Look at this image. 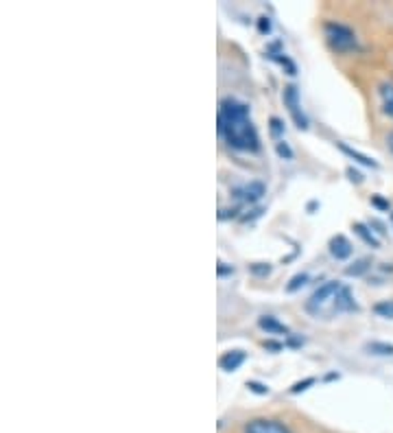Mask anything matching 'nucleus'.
Instances as JSON below:
<instances>
[{
  "label": "nucleus",
  "mask_w": 393,
  "mask_h": 433,
  "mask_svg": "<svg viewBox=\"0 0 393 433\" xmlns=\"http://www.w3.org/2000/svg\"><path fill=\"white\" fill-rule=\"evenodd\" d=\"M217 129L223 136V140L228 142V147H232L234 152L253 154L260 149L258 129H256L253 121L249 118V106L234 97L221 101Z\"/></svg>",
  "instance_id": "obj_1"
},
{
  "label": "nucleus",
  "mask_w": 393,
  "mask_h": 433,
  "mask_svg": "<svg viewBox=\"0 0 393 433\" xmlns=\"http://www.w3.org/2000/svg\"><path fill=\"white\" fill-rule=\"evenodd\" d=\"M324 33L330 44L332 51L337 53H350L358 49V38L354 33V28H350L343 22H326L324 24Z\"/></svg>",
  "instance_id": "obj_2"
},
{
  "label": "nucleus",
  "mask_w": 393,
  "mask_h": 433,
  "mask_svg": "<svg viewBox=\"0 0 393 433\" xmlns=\"http://www.w3.org/2000/svg\"><path fill=\"white\" fill-rule=\"evenodd\" d=\"M343 285L337 280H328L324 282V285L319 289H315V293L308 297V302H306V311L312 313V316H319V313H324L326 307H330V313H332V307H335V297L339 293Z\"/></svg>",
  "instance_id": "obj_3"
},
{
  "label": "nucleus",
  "mask_w": 393,
  "mask_h": 433,
  "mask_svg": "<svg viewBox=\"0 0 393 433\" xmlns=\"http://www.w3.org/2000/svg\"><path fill=\"white\" fill-rule=\"evenodd\" d=\"M282 99H284V106L289 108V112H291V116H293L295 125H297L301 131H306V129H308V116L304 114V110H301V103H299V90H297V85H295V83L284 85Z\"/></svg>",
  "instance_id": "obj_4"
},
{
  "label": "nucleus",
  "mask_w": 393,
  "mask_h": 433,
  "mask_svg": "<svg viewBox=\"0 0 393 433\" xmlns=\"http://www.w3.org/2000/svg\"><path fill=\"white\" fill-rule=\"evenodd\" d=\"M265 195H267V186L262 182H258V180L232 188V197H236L238 202H243V204H249V206L258 204Z\"/></svg>",
  "instance_id": "obj_5"
},
{
  "label": "nucleus",
  "mask_w": 393,
  "mask_h": 433,
  "mask_svg": "<svg viewBox=\"0 0 393 433\" xmlns=\"http://www.w3.org/2000/svg\"><path fill=\"white\" fill-rule=\"evenodd\" d=\"M243 433H291V429L280 420H271V418H253L245 425Z\"/></svg>",
  "instance_id": "obj_6"
},
{
  "label": "nucleus",
  "mask_w": 393,
  "mask_h": 433,
  "mask_svg": "<svg viewBox=\"0 0 393 433\" xmlns=\"http://www.w3.org/2000/svg\"><path fill=\"white\" fill-rule=\"evenodd\" d=\"M328 247H330L332 259H337V261H347V259L352 256V252H354V245L347 241V236H343V234L332 236Z\"/></svg>",
  "instance_id": "obj_7"
},
{
  "label": "nucleus",
  "mask_w": 393,
  "mask_h": 433,
  "mask_svg": "<svg viewBox=\"0 0 393 433\" xmlns=\"http://www.w3.org/2000/svg\"><path fill=\"white\" fill-rule=\"evenodd\" d=\"M352 311H358V304L354 300V293L350 287H341L337 297H335V307H332V313H352Z\"/></svg>",
  "instance_id": "obj_8"
},
{
  "label": "nucleus",
  "mask_w": 393,
  "mask_h": 433,
  "mask_svg": "<svg viewBox=\"0 0 393 433\" xmlns=\"http://www.w3.org/2000/svg\"><path fill=\"white\" fill-rule=\"evenodd\" d=\"M258 328L260 331H265L267 335H289L291 331H289V326L286 324H282L278 318H274V316H260L258 318Z\"/></svg>",
  "instance_id": "obj_9"
},
{
  "label": "nucleus",
  "mask_w": 393,
  "mask_h": 433,
  "mask_svg": "<svg viewBox=\"0 0 393 433\" xmlns=\"http://www.w3.org/2000/svg\"><path fill=\"white\" fill-rule=\"evenodd\" d=\"M245 359H247V352L245 350H228L219 359V366L225 372H234V370H238L240 366L245 363Z\"/></svg>",
  "instance_id": "obj_10"
},
{
  "label": "nucleus",
  "mask_w": 393,
  "mask_h": 433,
  "mask_svg": "<svg viewBox=\"0 0 393 433\" xmlns=\"http://www.w3.org/2000/svg\"><path fill=\"white\" fill-rule=\"evenodd\" d=\"M337 147L341 149V152H343L347 158H352L354 162L362 164V167H367V169H378V167H381V164H378L374 158H369V156H365V154H360L358 149H354V147H350V145H345V142H337Z\"/></svg>",
  "instance_id": "obj_11"
},
{
  "label": "nucleus",
  "mask_w": 393,
  "mask_h": 433,
  "mask_svg": "<svg viewBox=\"0 0 393 433\" xmlns=\"http://www.w3.org/2000/svg\"><path fill=\"white\" fill-rule=\"evenodd\" d=\"M352 230H354V234L360 238L362 243H367L369 247H381V238H378V234L367 226V223L356 221L354 226H352Z\"/></svg>",
  "instance_id": "obj_12"
},
{
  "label": "nucleus",
  "mask_w": 393,
  "mask_h": 433,
  "mask_svg": "<svg viewBox=\"0 0 393 433\" xmlns=\"http://www.w3.org/2000/svg\"><path fill=\"white\" fill-rule=\"evenodd\" d=\"M378 92H381L385 114H389L393 118V83L391 81H383L381 85H378Z\"/></svg>",
  "instance_id": "obj_13"
},
{
  "label": "nucleus",
  "mask_w": 393,
  "mask_h": 433,
  "mask_svg": "<svg viewBox=\"0 0 393 433\" xmlns=\"http://www.w3.org/2000/svg\"><path fill=\"white\" fill-rule=\"evenodd\" d=\"M365 350L376 357H393V343L389 341H367Z\"/></svg>",
  "instance_id": "obj_14"
},
{
  "label": "nucleus",
  "mask_w": 393,
  "mask_h": 433,
  "mask_svg": "<svg viewBox=\"0 0 393 433\" xmlns=\"http://www.w3.org/2000/svg\"><path fill=\"white\" fill-rule=\"evenodd\" d=\"M371 270V259H358L354 261L350 267H345V276H362V274H367Z\"/></svg>",
  "instance_id": "obj_15"
},
{
  "label": "nucleus",
  "mask_w": 393,
  "mask_h": 433,
  "mask_svg": "<svg viewBox=\"0 0 393 433\" xmlns=\"http://www.w3.org/2000/svg\"><path fill=\"white\" fill-rule=\"evenodd\" d=\"M310 280V276L306 274V272H301V274H295L291 280H289V285H286V293H295V291H299L301 287L306 285V282Z\"/></svg>",
  "instance_id": "obj_16"
},
{
  "label": "nucleus",
  "mask_w": 393,
  "mask_h": 433,
  "mask_svg": "<svg viewBox=\"0 0 393 433\" xmlns=\"http://www.w3.org/2000/svg\"><path fill=\"white\" fill-rule=\"evenodd\" d=\"M374 313H376V316L385 318V320H393V300L378 302V304L374 307Z\"/></svg>",
  "instance_id": "obj_17"
},
{
  "label": "nucleus",
  "mask_w": 393,
  "mask_h": 433,
  "mask_svg": "<svg viewBox=\"0 0 393 433\" xmlns=\"http://www.w3.org/2000/svg\"><path fill=\"white\" fill-rule=\"evenodd\" d=\"M271 59H276V62H278L280 66H284V68H286V74H291V77H295V74H297V68H295V64L291 62V57H286L284 53H278V55H274Z\"/></svg>",
  "instance_id": "obj_18"
},
{
  "label": "nucleus",
  "mask_w": 393,
  "mask_h": 433,
  "mask_svg": "<svg viewBox=\"0 0 393 433\" xmlns=\"http://www.w3.org/2000/svg\"><path fill=\"white\" fill-rule=\"evenodd\" d=\"M276 154L282 158V160H293V149H291V145L286 142V140H278L276 142Z\"/></svg>",
  "instance_id": "obj_19"
},
{
  "label": "nucleus",
  "mask_w": 393,
  "mask_h": 433,
  "mask_svg": "<svg viewBox=\"0 0 393 433\" xmlns=\"http://www.w3.org/2000/svg\"><path fill=\"white\" fill-rule=\"evenodd\" d=\"M271 270H274L271 263H251L249 265V274H253V276H269Z\"/></svg>",
  "instance_id": "obj_20"
},
{
  "label": "nucleus",
  "mask_w": 393,
  "mask_h": 433,
  "mask_svg": "<svg viewBox=\"0 0 393 433\" xmlns=\"http://www.w3.org/2000/svg\"><path fill=\"white\" fill-rule=\"evenodd\" d=\"M269 127H271V133H274V138L282 140V138H280L282 133H284V121H282V118L271 116V118H269Z\"/></svg>",
  "instance_id": "obj_21"
},
{
  "label": "nucleus",
  "mask_w": 393,
  "mask_h": 433,
  "mask_svg": "<svg viewBox=\"0 0 393 433\" xmlns=\"http://www.w3.org/2000/svg\"><path fill=\"white\" fill-rule=\"evenodd\" d=\"M317 383V379L315 377H308V379H304V381H297V383H293V387H291V394H299V392H306L310 385H315Z\"/></svg>",
  "instance_id": "obj_22"
},
{
  "label": "nucleus",
  "mask_w": 393,
  "mask_h": 433,
  "mask_svg": "<svg viewBox=\"0 0 393 433\" xmlns=\"http://www.w3.org/2000/svg\"><path fill=\"white\" fill-rule=\"evenodd\" d=\"M238 213H240V206H234V208H221V211H219V219H221V221H225V219H234V217H238Z\"/></svg>",
  "instance_id": "obj_23"
},
{
  "label": "nucleus",
  "mask_w": 393,
  "mask_h": 433,
  "mask_svg": "<svg viewBox=\"0 0 393 433\" xmlns=\"http://www.w3.org/2000/svg\"><path fill=\"white\" fill-rule=\"evenodd\" d=\"M247 387H249L253 394H260V396L269 394V387L265 383H258V381H247Z\"/></svg>",
  "instance_id": "obj_24"
},
{
  "label": "nucleus",
  "mask_w": 393,
  "mask_h": 433,
  "mask_svg": "<svg viewBox=\"0 0 393 433\" xmlns=\"http://www.w3.org/2000/svg\"><path fill=\"white\" fill-rule=\"evenodd\" d=\"M271 28H274V24H271V18L260 16V18H258V31H260L262 35H269V33H271Z\"/></svg>",
  "instance_id": "obj_25"
},
{
  "label": "nucleus",
  "mask_w": 393,
  "mask_h": 433,
  "mask_svg": "<svg viewBox=\"0 0 393 433\" xmlns=\"http://www.w3.org/2000/svg\"><path fill=\"white\" fill-rule=\"evenodd\" d=\"M371 204L378 208V211H389V208H391V206H389V202H387V199H383L381 195H371Z\"/></svg>",
  "instance_id": "obj_26"
},
{
  "label": "nucleus",
  "mask_w": 393,
  "mask_h": 433,
  "mask_svg": "<svg viewBox=\"0 0 393 433\" xmlns=\"http://www.w3.org/2000/svg\"><path fill=\"white\" fill-rule=\"evenodd\" d=\"M217 274H219V276L234 274V267H232V265H228V263H223V261H219V265H217Z\"/></svg>",
  "instance_id": "obj_27"
},
{
  "label": "nucleus",
  "mask_w": 393,
  "mask_h": 433,
  "mask_svg": "<svg viewBox=\"0 0 393 433\" xmlns=\"http://www.w3.org/2000/svg\"><path fill=\"white\" fill-rule=\"evenodd\" d=\"M347 177H350V182H354V184H362V175L354 169V167H347Z\"/></svg>",
  "instance_id": "obj_28"
},
{
  "label": "nucleus",
  "mask_w": 393,
  "mask_h": 433,
  "mask_svg": "<svg viewBox=\"0 0 393 433\" xmlns=\"http://www.w3.org/2000/svg\"><path fill=\"white\" fill-rule=\"evenodd\" d=\"M369 228H371L376 234H385V232H387V230H385V226H383V223L378 221V219H371V221H369Z\"/></svg>",
  "instance_id": "obj_29"
},
{
  "label": "nucleus",
  "mask_w": 393,
  "mask_h": 433,
  "mask_svg": "<svg viewBox=\"0 0 393 433\" xmlns=\"http://www.w3.org/2000/svg\"><path fill=\"white\" fill-rule=\"evenodd\" d=\"M265 211H262V208H256V211H251V215H243V217H240V221H251V219H256V217H260Z\"/></svg>",
  "instance_id": "obj_30"
},
{
  "label": "nucleus",
  "mask_w": 393,
  "mask_h": 433,
  "mask_svg": "<svg viewBox=\"0 0 393 433\" xmlns=\"http://www.w3.org/2000/svg\"><path fill=\"white\" fill-rule=\"evenodd\" d=\"M262 346L269 348V350H282V343H278V341H265Z\"/></svg>",
  "instance_id": "obj_31"
},
{
  "label": "nucleus",
  "mask_w": 393,
  "mask_h": 433,
  "mask_svg": "<svg viewBox=\"0 0 393 433\" xmlns=\"http://www.w3.org/2000/svg\"><path fill=\"white\" fill-rule=\"evenodd\" d=\"M341 375L339 372H330V375H326V381H335V379H339Z\"/></svg>",
  "instance_id": "obj_32"
},
{
  "label": "nucleus",
  "mask_w": 393,
  "mask_h": 433,
  "mask_svg": "<svg viewBox=\"0 0 393 433\" xmlns=\"http://www.w3.org/2000/svg\"><path fill=\"white\" fill-rule=\"evenodd\" d=\"M387 145H389L391 154H393V131H389V136H387Z\"/></svg>",
  "instance_id": "obj_33"
},
{
  "label": "nucleus",
  "mask_w": 393,
  "mask_h": 433,
  "mask_svg": "<svg viewBox=\"0 0 393 433\" xmlns=\"http://www.w3.org/2000/svg\"><path fill=\"white\" fill-rule=\"evenodd\" d=\"M391 226H393V213H391Z\"/></svg>",
  "instance_id": "obj_34"
}]
</instances>
